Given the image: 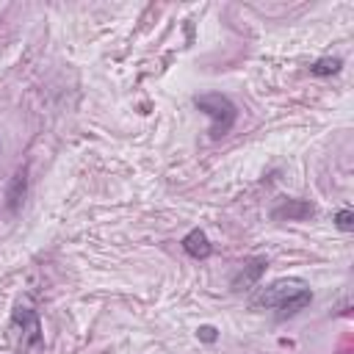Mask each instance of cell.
I'll return each mask as SVG.
<instances>
[{
  "mask_svg": "<svg viewBox=\"0 0 354 354\" xmlns=\"http://www.w3.org/2000/svg\"><path fill=\"white\" fill-rule=\"evenodd\" d=\"M183 249H185V254L188 257H194V260H207L210 254H213V243L207 241V235H205V230H191L185 238H183Z\"/></svg>",
  "mask_w": 354,
  "mask_h": 354,
  "instance_id": "52a82bcc",
  "label": "cell"
},
{
  "mask_svg": "<svg viewBox=\"0 0 354 354\" xmlns=\"http://www.w3.org/2000/svg\"><path fill=\"white\" fill-rule=\"evenodd\" d=\"M313 301V290L304 279H296V277H285V279H274L271 285L260 288L254 296H252V307L254 310H277V318L285 321V318H293L299 315L304 307H310Z\"/></svg>",
  "mask_w": 354,
  "mask_h": 354,
  "instance_id": "6da1fadb",
  "label": "cell"
},
{
  "mask_svg": "<svg viewBox=\"0 0 354 354\" xmlns=\"http://www.w3.org/2000/svg\"><path fill=\"white\" fill-rule=\"evenodd\" d=\"M194 105L210 119V138H224V136L232 130L235 119H238L235 102H232L227 94H221V91L196 94V97H194Z\"/></svg>",
  "mask_w": 354,
  "mask_h": 354,
  "instance_id": "3957f363",
  "label": "cell"
},
{
  "mask_svg": "<svg viewBox=\"0 0 354 354\" xmlns=\"http://www.w3.org/2000/svg\"><path fill=\"white\" fill-rule=\"evenodd\" d=\"M8 332H11L19 354H41L44 351V335H41V321H39L36 310L22 307V304L14 307Z\"/></svg>",
  "mask_w": 354,
  "mask_h": 354,
  "instance_id": "7a4b0ae2",
  "label": "cell"
},
{
  "mask_svg": "<svg viewBox=\"0 0 354 354\" xmlns=\"http://www.w3.org/2000/svg\"><path fill=\"white\" fill-rule=\"evenodd\" d=\"M335 227L343 230V232H351L354 230V213H351V207H343V210L335 213Z\"/></svg>",
  "mask_w": 354,
  "mask_h": 354,
  "instance_id": "9c48e42d",
  "label": "cell"
},
{
  "mask_svg": "<svg viewBox=\"0 0 354 354\" xmlns=\"http://www.w3.org/2000/svg\"><path fill=\"white\" fill-rule=\"evenodd\" d=\"M25 196H28V166H19L14 171V177L8 180V188H6V210L11 216L19 213Z\"/></svg>",
  "mask_w": 354,
  "mask_h": 354,
  "instance_id": "5b68a950",
  "label": "cell"
},
{
  "mask_svg": "<svg viewBox=\"0 0 354 354\" xmlns=\"http://www.w3.org/2000/svg\"><path fill=\"white\" fill-rule=\"evenodd\" d=\"M196 337H199V340H205V343H213V340L218 337V332H216V326H210V324H202V326L196 329Z\"/></svg>",
  "mask_w": 354,
  "mask_h": 354,
  "instance_id": "30bf717a",
  "label": "cell"
},
{
  "mask_svg": "<svg viewBox=\"0 0 354 354\" xmlns=\"http://www.w3.org/2000/svg\"><path fill=\"white\" fill-rule=\"evenodd\" d=\"M340 66H343V61H340V58H318V61L310 66V75H315V77L337 75V72H340Z\"/></svg>",
  "mask_w": 354,
  "mask_h": 354,
  "instance_id": "ba28073f",
  "label": "cell"
},
{
  "mask_svg": "<svg viewBox=\"0 0 354 354\" xmlns=\"http://www.w3.org/2000/svg\"><path fill=\"white\" fill-rule=\"evenodd\" d=\"M266 266H268L266 257H249V260H243L241 268H238V271L232 274V279H230L232 293H246V290L257 288L260 277L266 274Z\"/></svg>",
  "mask_w": 354,
  "mask_h": 354,
  "instance_id": "277c9868",
  "label": "cell"
},
{
  "mask_svg": "<svg viewBox=\"0 0 354 354\" xmlns=\"http://www.w3.org/2000/svg\"><path fill=\"white\" fill-rule=\"evenodd\" d=\"M313 213H315V205L307 202V199H285L282 205H277V207L271 210V216H274L277 221H282V218H288V221H304V218H310Z\"/></svg>",
  "mask_w": 354,
  "mask_h": 354,
  "instance_id": "8992f818",
  "label": "cell"
}]
</instances>
